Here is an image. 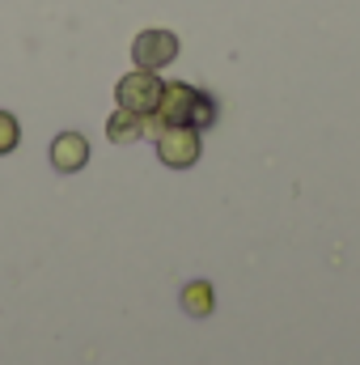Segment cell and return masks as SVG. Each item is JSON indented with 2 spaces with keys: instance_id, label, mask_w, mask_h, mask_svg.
I'll list each match as a JSON object with an SVG mask.
<instances>
[{
  "instance_id": "obj_2",
  "label": "cell",
  "mask_w": 360,
  "mask_h": 365,
  "mask_svg": "<svg viewBox=\"0 0 360 365\" xmlns=\"http://www.w3.org/2000/svg\"><path fill=\"white\" fill-rule=\"evenodd\" d=\"M162 86H166V81H157V73L136 68V73H127V77L115 86V98H119V106H123V110H132V115L149 119V115L157 110V102H162Z\"/></svg>"
},
{
  "instance_id": "obj_1",
  "label": "cell",
  "mask_w": 360,
  "mask_h": 365,
  "mask_svg": "<svg viewBox=\"0 0 360 365\" xmlns=\"http://www.w3.org/2000/svg\"><path fill=\"white\" fill-rule=\"evenodd\" d=\"M212 115H216V106H212L208 93H199L195 86H186V81H170V86H162V102H157V110L149 115V132H153V128H170V123L208 128Z\"/></svg>"
},
{
  "instance_id": "obj_5",
  "label": "cell",
  "mask_w": 360,
  "mask_h": 365,
  "mask_svg": "<svg viewBox=\"0 0 360 365\" xmlns=\"http://www.w3.org/2000/svg\"><path fill=\"white\" fill-rule=\"evenodd\" d=\"M90 162V140L81 136V132H60L55 140H51V166L60 170V175H73V170H81Z\"/></svg>"
},
{
  "instance_id": "obj_7",
  "label": "cell",
  "mask_w": 360,
  "mask_h": 365,
  "mask_svg": "<svg viewBox=\"0 0 360 365\" xmlns=\"http://www.w3.org/2000/svg\"><path fill=\"white\" fill-rule=\"evenodd\" d=\"M212 306H216V297H212V284H208V280H195V284H186V289H182V310H186V314L208 319V314H212Z\"/></svg>"
},
{
  "instance_id": "obj_3",
  "label": "cell",
  "mask_w": 360,
  "mask_h": 365,
  "mask_svg": "<svg viewBox=\"0 0 360 365\" xmlns=\"http://www.w3.org/2000/svg\"><path fill=\"white\" fill-rule=\"evenodd\" d=\"M157 158L174 170H186L199 162V128L191 123H170V128H157Z\"/></svg>"
},
{
  "instance_id": "obj_6",
  "label": "cell",
  "mask_w": 360,
  "mask_h": 365,
  "mask_svg": "<svg viewBox=\"0 0 360 365\" xmlns=\"http://www.w3.org/2000/svg\"><path fill=\"white\" fill-rule=\"evenodd\" d=\"M149 132V119H140V115H132V110H115L110 119H106V136L115 140V145H132V140H140Z\"/></svg>"
},
{
  "instance_id": "obj_4",
  "label": "cell",
  "mask_w": 360,
  "mask_h": 365,
  "mask_svg": "<svg viewBox=\"0 0 360 365\" xmlns=\"http://www.w3.org/2000/svg\"><path fill=\"white\" fill-rule=\"evenodd\" d=\"M174 56H179V38H174L170 30H144V34H136V43H132L136 68H149V73L166 68Z\"/></svg>"
},
{
  "instance_id": "obj_8",
  "label": "cell",
  "mask_w": 360,
  "mask_h": 365,
  "mask_svg": "<svg viewBox=\"0 0 360 365\" xmlns=\"http://www.w3.org/2000/svg\"><path fill=\"white\" fill-rule=\"evenodd\" d=\"M17 140H21L17 119H13L9 110H0V158H4V153H13V149H17Z\"/></svg>"
}]
</instances>
